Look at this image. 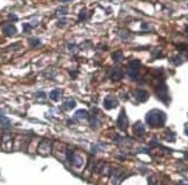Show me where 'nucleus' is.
<instances>
[{
    "mask_svg": "<svg viewBox=\"0 0 188 185\" xmlns=\"http://www.w3.org/2000/svg\"><path fill=\"white\" fill-rule=\"evenodd\" d=\"M145 120H147V123L150 127H152V128H161V127H163L165 124L166 115L163 112L158 111V109H154V111H150L147 114Z\"/></svg>",
    "mask_w": 188,
    "mask_h": 185,
    "instance_id": "f257e3e1",
    "label": "nucleus"
},
{
    "mask_svg": "<svg viewBox=\"0 0 188 185\" xmlns=\"http://www.w3.org/2000/svg\"><path fill=\"white\" fill-rule=\"evenodd\" d=\"M51 148H52V144L48 140H43L41 143V145L38 146V153L42 155H48L51 153Z\"/></svg>",
    "mask_w": 188,
    "mask_h": 185,
    "instance_id": "f03ea898",
    "label": "nucleus"
},
{
    "mask_svg": "<svg viewBox=\"0 0 188 185\" xmlns=\"http://www.w3.org/2000/svg\"><path fill=\"white\" fill-rule=\"evenodd\" d=\"M156 94L161 100H163V101L167 100V88L164 83H161L156 86Z\"/></svg>",
    "mask_w": 188,
    "mask_h": 185,
    "instance_id": "7ed1b4c3",
    "label": "nucleus"
},
{
    "mask_svg": "<svg viewBox=\"0 0 188 185\" xmlns=\"http://www.w3.org/2000/svg\"><path fill=\"white\" fill-rule=\"evenodd\" d=\"M104 105H105V108H107V109H112V108L117 107L118 101H117V99H116V97H114V95H107V97L105 98Z\"/></svg>",
    "mask_w": 188,
    "mask_h": 185,
    "instance_id": "20e7f679",
    "label": "nucleus"
},
{
    "mask_svg": "<svg viewBox=\"0 0 188 185\" xmlns=\"http://www.w3.org/2000/svg\"><path fill=\"white\" fill-rule=\"evenodd\" d=\"M117 124L120 130H125L126 129V127H127V117H126V114H125V111H121V113L119 115V118H118Z\"/></svg>",
    "mask_w": 188,
    "mask_h": 185,
    "instance_id": "39448f33",
    "label": "nucleus"
},
{
    "mask_svg": "<svg viewBox=\"0 0 188 185\" xmlns=\"http://www.w3.org/2000/svg\"><path fill=\"white\" fill-rule=\"evenodd\" d=\"M12 143H13V139L9 135H4L2 136V148L5 151H11L12 150Z\"/></svg>",
    "mask_w": 188,
    "mask_h": 185,
    "instance_id": "423d86ee",
    "label": "nucleus"
},
{
    "mask_svg": "<svg viewBox=\"0 0 188 185\" xmlns=\"http://www.w3.org/2000/svg\"><path fill=\"white\" fill-rule=\"evenodd\" d=\"M134 95H135V98H136L140 102L145 101V100L149 98L148 92H147V91H144V90H136V91L134 92Z\"/></svg>",
    "mask_w": 188,
    "mask_h": 185,
    "instance_id": "0eeeda50",
    "label": "nucleus"
},
{
    "mask_svg": "<svg viewBox=\"0 0 188 185\" xmlns=\"http://www.w3.org/2000/svg\"><path fill=\"white\" fill-rule=\"evenodd\" d=\"M2 31L6 36H13V35L16 33V28L12 24H6V25L2 26Z\"/></svg>",
    "mask_w": 188,
    "mask_h": 185,
    "instance_id": "6e6552de",
    "label": "nucleus"
},
{
    "mask_svg": "<svg viewBox=\"0 0 188 185\" xmlns=\"http://www.w3.org/2000/svg\"><path fill=\"white\" fill-rule=\"evenodd\" d=\"M134 132H135V135L136 136H139V137H141L143 136L144 134H145V130H144V127H143V124H142V122H136L135 124H134Z\"/></svg>",
    "mask_w": 188,
    "mask_h": 185,
    "instance_id": "1a4fd4ad",
    "label": "nucleus"
},
{
    "mask_svg": "<svg viewBox=\"0 0 188 185\" xmlns=\"http://www.w3.org/2000/svg\"><path fill=\"white\" fill-rule=\"evenodd\" d=\"M122 76H123V74L119 68H114L110 74V77H111L112 81H120L122 78Z\"/></svg>",
    "mask_w": 188,
    "mask_h": 185,
    "instance_id": "9d476101",
    "label": "nucleus"
},
{
    "mask_svg": "<svg viewBox=\"0 0 188 185\" xmlns=\"http://www.w3.org/2000/svg\"><path fill=\"white\" fill-rule=\"evenodd\" d=\"M140 65H141V63H140V61H137V60H134V61L129 62V69L137 71V69L140 68Z\"/></svg>",
    "mask_w": 188,
    "mask_h": 185,
    "instance_id": "9b49d317",
    "label": "nucleus"
},
{
    "mask_svg": "<svg viewBox=\"0 0 188 185\" xmlns=\"http://www.w3.org/2000/svg\"><path fill=\"white\" fill-rule=\"evenodd\" d=\"M60 91L59 90H53V91H51L50 93V98L52 99V100H54V101H57L58 99H59V97H60Z\"/></svg>",
    "mask_w": 188,
    "mask_h": 185,
    "instance_id": "f8f14e48",
    "label": "nucleus"
},
{
    "mask_svg": "<svg viewBox=\"0 0 188 185\" xmlns=\"http://www.w3.org/2000/svg\"><path fill=\"white\" fill-rule=\"evenodd\" d=\"M75 117H76V118H86V117H88V113H87L84 109L77 111V112L75 113Z\"/></svg>",
    "mask_w": 188,
    "mask_h": 185,
    "instance_id": "ddd939ff",
    "label": "nucleus"
},
{
    "mask_svg": "<svg viewBox=\"0 0 188 185\" xmlns=\"http://www.w3.org/2000/svg\"><path fill=\"white\" fill-rule=\"evenodd\" d=\"M113 60L116 62H121L123 60V56H122V52H117L113 54Z\"/></svg>",
    "mask_w": 188,
    "mask_h": 185,
    "instance_id": "4468645a",
    "label": "nucleus"
},
{
    "mask_svg": "<svg viewBox=\"0 0 188 185\" xmlns=\"http://www.w3.org/2000/svg\"><path fill=\"white\" fill-rule=\"evenodd\" d=\"M75 105H76V102H75L73 99H68V100L65 102V107H66L67 109H72V108H74V107H75Z\"/></svg>",
    "mask_w": 188,
    "mask_h": 185,
    "instance_id": "2eb2a0df",
    "label": "nucleus"
},
{
    "mask_svg": "<svg viewBox=\"0 0 188 185\" xmlns=\"http://www.w3.org/2000/svg\"><path fill=\"white\" fill-rule=\"evenodd\" d=\"M86 19H87V10L83 9V10L80 13V15H79V21H84Z\"/></svg>",
    "mask_w": 188,
    "mask_h": 185,
    "instance_id": "dca6fc26",
    "label": "nucleus"
},
{
    "mask_svg": "<svg viewBox=\"0 0 188 185\" xmlns=\"http://www.w3.org/2000/svg\"><path fill=\"white\" fill-rule=\"evenodd\" d=\"M0 123L4 124V125H9V120L4 117V116H0Z\"/></svg>",
    "mask_w": 188,
    "mask_h": 185,
    "instance_id": "f3484780",
    "label": "nucleus"
},
{
    "mask_svg": "<svg viewBox=\"0 0 188 185\" xmlns=\"http://www.w3.org/2000/svg\"><path fill=\"white\" fill-rule=\"evenodd\" d=\"M30 44H31V46H38V45H41V40L39 39H37V38H35V39H31L30 40Z\"/></svg>",
    "mask_w": 188,
    "mask_h": 185,
    "instance_id": "a211bd4d",
    "label": "nucleus"
},
{
    "mask_svg": "<svg viewBox=\"0 0 188 185\" xmlns=\"http://www.w3.org/2000/svg\"><path fill=\"white\" fill-rule=\"evenodd\" d=\"M31 30V25L28 23H24L23 24V31H25V32H28V31H30Z\"/></svg>",
    "mask_w": 188,
    "mask_h": 185,
    "instance_id": "6ab92c4d",
    "label": "nucleus"
},
{
    "mask_svg": "<svg viewBox=\"0 0 188 185\" xmlns=\"http://www.w3.org/2000/svg\"><path fill=\"white\" fill-rule=\"evenodd\" d=\"M185 134H186V135L188 136V127L186 128V129H185Z\"/></svg>",
    "mask_w": 188,
    "mask_h": 185,
    "instance_id": "aec40b11",
    "label": "nucleus"
},
{
    "mask_svg": "<svg viewBox=\"0 0 188 185\" xmlns=\"http://www.w3.org/2000/svg\"><path fill=\"white\" fill-rule=\"evenodd\" d=\"M60 1H62V2H67V1H71V0H60Z\"/></svg>",
    "mask_w": 188,
    "mask_h": 185,
    "instance_id": "412c9836",
    "label": "nucleus"
},
{
    "mask_svg": "<svg viewBox=\"0 0 188 185\" xmlns=\"http://www.w3.org/2000/svg\"><path fill=\"white\" fill-rule=\"evenodd\" d=\"M187 31H188V25H187Z\"/></svg>",
    "mask_w": 188,
    "mask_h": 185,
    "instance_id": "4be33fe9",
    "label": "nucleus"
}]
</instances>
